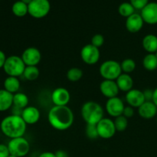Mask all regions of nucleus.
<instances>
[{"instance_id": "nucleus-1", "label": "nucleus", "mask_w": 157, "mask_h": 157, "mask_svg": "<svg viewBox=\"0 0 157 157\" xmlns=\"http://www.w3.org/2000/svg\"><path fill=\"white\" fill-rule=\"evenodd\" d=\"M74 120L73 111L67 106H54L48 114L49 124L59 131H64L70 128L73 125Z\"/></svg>"}, {"instance_id": "nucleus-2", "label": "nucleus", "mask_w": 157, "mask_h": 157, "mask_svg": "<svg viewBox=\"0 0 157 157\" xmlns=\"http://www.w3.org/2000/svg\"><path fill=\"white\" fill-rule=\"evenodd\" d=\"M27 129V124L21 116L11 114L3 118L0 123L2 133L10 139L21 137Z\"/></svg>"}, {"instance_id": "nucleus-3", "label": "nucleus", "mask_w": 157, "mask_h": 157, "mask_svg": "<svg viewBox=\"0 0 157 157\" xmlns=\"http://www.w3.org/2000/svg\"><path fill=\"white\" fill-rule=\"evenodd\" d=\"M81 117L87 124L97 125L104 118L102 106L95 101H87L81 107Z\"/></svg>"}, {"instance_id": "nucleus-4", "label": "nucleus", "mask_w": 157, "mask_h": 157, "mask_svg": "<svg viewBox=\"0 0 157 157\" xmlns=\"http://www.w3.org/2000/svg\"><path fill=\"white\" fill-rule=\"evenodd\" d=\"M26 65L21 57L18 55H11L6 58L3 66V70L8 76L18 77L23 75Z\"/></svg>"}, {"instance_id": "nucleus-5", "label": "nucleus", "mask_w": 157, "mask_h": 157, "mask_svg": "<svg viewBox=\"0 0 157 157\" xmlns=\"http://www.w3.org/2000/svg\"><path fill=\"white\" fill-rule=\"evenodd\" d=\"M99 73L104 80L116 81L118 77L123 73L121 63L115 60H107L100 66Z\"/></svg>"}, {"instance_id": "nucleus-6", "label": "nucleus", "mask_w": 157, "mask_h": 157, "mask_svg": "<svg viewBox=\"0 0 157 157\" xmlns=\"http://www.w3.org/2000/svg\"><path fill=\"white\" fill-rule=\"evenodd\" d=\"M7 146L10 154L17 157L25 156L30 151L29 142L23 136L11 139Z\"/></svg>"}, {"instance_id": "nucleus-7", "label": "nucleus", "mask_w": 157, "mask_h": 157, "mask_svg": "<svg viewBox=\"0 0 157 157\" xmlns=\"http://www.w3.org/2000/svg\"><path fill=\"white\" fill-rule=\"evenodd\" d=\"M28 7L31 16L35 18H42L50 12L51 4L48 0H32Z\"/></svg>"}, {"instance_id": "nucleus-8", "label": "nucleus", "mask_w": 157, "mask_h": 157, "mask_svg": "<svg viewBox=\"0 0 157 157\" xmlns=\"http://www.w3.org/2000/svg\"><path fill=\"white\" fill-rule=\"evenodd\" d=\"M81 58L85 64L94 65L99 61L101 58V52L98 48L91 44H87L81 48Z\"/></svg>"}, {"instance_id": "nucleus-9", "label": "nucleus", "mask_w": 157, "mask_h": 157, "mask_svg": "<svg viewBox=\"0 0 157 157\" xmlns=\"http://www.w3.org/2000/svg\"><path fill=\"white\" fill-rule=\"evenodd\" d=\"M97 129L99 137L104 140L113 137L117 131L113 121L107 117H104L97 124Z\"/></svg>"}, {"instance_id": "nucleus-10", "label": "nucleus", "mask_w": 157, "mask_h": 157, "mask_svg": "<svg viewBox=\"0 0 157 157\" xmlns=\"http://www.w3.org/2000/svg\"><path fill=\"white\" fill-rule=\"evenodd\" d=\"M124 108L125 105L124 101L118 97L109 98L105 104V109L107 113L113 117H117L123 115Z\"/></svg>"}, {"instance_id": "nucleus-11", "label": "nucleus", "mask_w": 157, "mask_h": 157, "mask_svg": "<svg viewBox=\"0 0 157 157\" xmlns=\"http://www.w3.org/2000/svg\"><path fill=\"white\" fill-rule=\"evenodd\" d=\"M21 58L26 66H37L41 60V54L37 48L29 47L25 49Z\"/></svg>"}, {"instance_id": "nucleus-12", "label": "nucleus", "mask_w": 157, "mask_h": 157, "mask_svg": "<svg viewBox=\"0 0 157 157\" xmlns=\"http://www.w3.org/2000/svg\"><path fill=\"white\" fill-rule=\"evenodd\" d=\"M51 98L55 106H67L71 100V94L67 89L57 87L52 91Z\"/></svg>"}, {"instance_id": "nucleus-13", "label": "nucleus", "mask_w": 157, "mask_h": 157, "mask_svg": "<svg viewBox=\"0 0 157 157\" xmlns=\"http://www.w3.org/2000/svg\"><path fill=\"white\" fill-rule=\"evenodd\" d=\"M140 15L144 22L149 25L157 24V2H149L141 10Z\"/></svg>"}, {"instance_id": "nucleus-14", "label": "nucleus", "mask_w": 157, "mask_h": 157, "mask_svg": "<svg viewBox=\"0 0 157 157\" xmlns=\"http://www.w3.org/2000/svg\"><path fill=\"white\" fill-rule=\"evenodd\" d=\"M125 99L129 106L133 108H139L146 101L144 91L138 89H132L127 92Z\"/></svg>"}, {"instance_id": "nucleus-15", "label": "nucleus", "mask_w": 157, "mask_h": 157, "mask_svg": "<svg viewBox=\"0 0 157 157\" xmlns=\"http://www.w3.org/2000/svg\"><path fill=\"white\" fill-rule=\"evenodd\" d=\"M100 91L104 97L109 99L117 97L120 89L117 84L116 81L104 80L100 84Z\"/></svg>"}, {"instance_id": "nucleus-16", "label": "nucleus", "mask_w": 157, "mask_h": 157, "mask_svg": "<svg viewBox=\"0 0 157 157\" xmlns=\"http://www.w3.org/2000/svg\"><path fill=\"white\" fill-rule=\"evenodd\" d=\"M144 21L140 14L134 13L127 18L125 26L127 30L130 33H136L142 29Z\"/></svg>"}, {"instance_id": "nucleus-17", "label": "nucleus", "mask_w": 157, "mask_h": 157, "mask_svg": "<svg viewBox=\"0 0 157 157\" xmlns=\"http://www.w3.org/2000/svg\"><path fill=\"white\" fill-rule=\"evenodd\" d=\"M21 117L27 125H33L38 122L41 117V113L36 107L28 106L27 107L23 109Z\"/></svg>"}, {"instance_id": "nucleus-18", "label": "nucleus", "mask_w": 157, "mask_h": 157, "mask_svg": "<svg viewBox=\"0 0 157 157\" xmlns=\"http://www.w3.org/2000/svg\"><path fill=\"white\" fill-rule=\"evenodd\" d=\"M137 109L140 117L144 119H152L157 114V107L153 101H145Z\"/></svg>"}, {"instance_id": "nucleus-19", "label": "nucleus", "mask_w": 157, "mask_h": 157, "mask_svg": "<svg viewBox=\"0 0 157 157\" xmlns=\"http://www.w3.org/2000/svg\"><path fill=\"white\" fill-rule=\"evenodd\" d=\"M116 82L121 91L128 92L133 89V80L129 74L122 73L116 80Z\"/></svg>"}, {"instance_id": "nucleus-20", "label": "nucleus", "mask_w": 157, "mask_h": 157, "mask_svg": "<svg viewBox=\"0 0 157 157\" xmlns=\"http://www.w3.org/2000/svg\"><path fill=\"white\" fill-rule=\"evenodd\" d=\"M142 45L148 54H156L157 52V36L153 34L145 35L143 38Z\"/></svg>"}, {"instance_id": "nucleus-21", "label": "nucleus", "mask_w": 157, "mask_h": 157, "mask_svg": "<svg viewBox=\"0 0 157 157\" xmlns=\"http://www.w3.org/2000/svg\"><path fill=\"white\" fill-rule=\"evenodd\" d=\"M13 106V94L5 89H0V112H4Z\"/></svg>"}, {"instance_id": "nucleus-22", "label": "nucleus", "mask_w": 157, "mask_h": 157, "mask_svg": "<svg viewBox=\"0 0 157 157\" xmlns=\"http://www.w3.org/2000/svg\"><path fill=\"white\" fill-rule=\"evenodd\" d=\"M4 89L9 91V93L14 94L18 92L20 89V81L16 77L8 76L4 81Z\"/></svg>"}, {"instance_id": "nucleus-23", "label": "nucleus", "mask_w": 157, "mask_h": 157, "mask_svg": "<svg viewBox=\"0 0 157 157\" xmlns=\"http://www.w3.org/2000/svg\"><path fill=\"white\" fill-rule=\"evenodd\" d=\"M29 97L22 92H17L13 94V106L20 109H25L29 106Z\"/></svg>"}, {"instance_id": "nucleus-24", "label": "nucleus", "mask_w": 157, "mask_h": 157, "mask_svg": "<svg viewBox=\"0 0 157 157\" xmlns=\"http://www.w3.org/2000/svg\"><path fill=\"white\" fill-rule=\"evenodd\" d=\"M143 66L150 71L157 69V56L156 54H147L143 59Z\"/></svg>"}, {"instance_id": "nucleus-25", "label": "nucleus", "mask_w": 157, "mask_h": 157, "mask_svg": "<svg viewBox=\"0 0 157 157\" xmlns=\"http://www.w3.org/2000/svg\"><path fill=\"white\" fill-rule=\"evenodd\" d=\"M12 11L14 15L17 17H23L29 13V7L28 5L23 2L17 1L12 5Z\"/></svg>"}, {"instance_id": "nucleus-26", "label": "nucleus", "mask_w": 157, "mask_h": 157, "mask_svg": "<svg viewBox=\"0 0 157 157\" xmlns=\"http://www.w3.org/2000/svg\"><path fill=\"white\" fill-rule=\"evenodd\" d=\"M40 71L37 66H26L25 68L23 76L27 81H33L38 78Z\"/></svg>"}, {"instance_id": "nucleus-27", "label": "nucleus", "mask_w": 157, "mask_h": 157, "mask_svg": "<svg viewBox=\"0 0 157 157\" xmlns=\"http://www.w3.org/2000/svg\"><path fill=\"white\" fill-rule=\"evenodd\" d=\"M84 75V72L81 68L77 67H73L67 71L66 76L68 81L71 82H76L80 81Z\"/></svg>"}, {"instance_id": "nucleus-28", "label": "nucleus", "mask_w": 157, "mask_h": 157, "mask_svg": "<svg viewBox=\"0 0 157 157\" xmlns=\"http://www.w3.org/2000/svg\"><path fill=\"white\" fill-rule=\"evenodd\" d=\"M118 12L121 16L128 18L129 16L135 13V9L130 2H123L120 5Z\"/></svg>"}, {"instance_id": "nucleus-29", "label": "nucleus", "mask_w": 157, "mask_h": 157, "mask_svg": "<svg viewBox=\"0 0 157 157\" xmlns=\"http://www.w3.org/2000/svg\"><path fill=\"white\" fill-rule=\"evenodd\" d=\"M121 67L123 73L130 75L136 69V64L134 60L132 58H126L121 63Z\"/></svg>"}, {"instance_id": "nucleus-30", "label": "nucleus", "mask_w": 157, "mask_h": 157, "mask_svg": "<svg viewBox=\"0 0 157 157\" xmlns=\"http://www.w3.org/2000/svg\"><path fill=\"white\" fill-rule=\"evenodd\" d=\"M113 122H114V125L115 127H116L117 131L123 132L128 127V119L126 117H124V115L115 117Z\"/></svg>"}, {"instance_id": "nucleus-31", "label": "nucleus", "mask_w": 157, "mask_h": 157, "mask_svg": "<svg viewBox=\"0 0 157 157\" xmlns=\"http://www.w3.org/2000/svg\"><path fill=\"white\" fill-rule=\"evenodd\" d=\"M85 133L87 138L90 140H96L99 137V135L98 133V129L97 125L94 124H87V127L85 129Z\"/></svg>"}, {"instance_id": "nucleus-32", "label": "nucleus", "mask_w": 157, "mask_h": 157, "mask_svg": "<svg viewBox=\"0 0 157 157\" xmlns=\"http://www.w3.org/2000/svg\"><path fill=\"white\" fill-rule=\"evenodd\" d=\"M104 35H101V34H95L91 38V42L90 44H93L95 47L98 48H99L100 47L104 44Z\"/></svg>"}, {"instance_id": "nucleus-33", "label": "nucleus", "mask_w": 157, "mask_h": 157, "mask_svg": "<svg viewBox=\"0 0 157 157\" xmlns=\"http://www.w3.org/2000/svg\"><path fill=\"white\" fill-rule=\"evenodd\" d=\"M130 3L135 9L142 10L149 3V0H130Z\"/></svg>"}, {"instance_id": "nucleus-34", "label": "nucleus", "mask_w": 157, "mask_h": 157, "mask_svg": "<svg viewBox=\"0 0 157 157\" xmlns=\"http://www.w3.org/2000/svg\"><path fill=\"white\" fill-rule=\"evenodd\" d=\"M135 111L134 108L133 107H130V106H125V108L124 110V113H123V115L124 117L129 119V118L133 117V115H134Z\"/></svg>"}, {"instance_id": "nucleus-35", "label": "nucleus", "mask_w": 157, "mask_h": 157, "mask_svg": "<svg viewBox=\"0 0 157 157\" xmlns=\"http://www.w3.org/2000/svg\"><path fill=\"white\" fill-rule=\"evenodd\" d=\"M10 155L7 145L0 144V157H9Z\"/></svg>"}, {"instance_id": "nucleus-36", "label": "nucleus", "mask_w": 157, "mask_h": 157, "mask_svg": "<svg viewBox=\"0 0 157 157\" xmlns=\"http://www.w3.org/2000/svg\"><path fill=\"white\" fill-rule=\"evenodd\" d=\"M144 97H145L146 101H152V100H153V90L147 89V90H144Z\"/></svg>"}, {"instance_id": "nucleus-37", "label": "nucleus", "mask_w": 157, "mask_h": 157, "mask_svg": "<svg viewBox=\"0 0 157 157\" xmlns=\"http://www.w3.org/2000/svg\"><path fill=\"white\" fill-rule=\"evenodd\" d=\"M6 54L2 52V50H0V69L3 68V66H4L5 62L6 61Z\"/></svg>"}, {"instance_id": "nucleus-38", "label": "nucleus", "mask_w": 157, "mask_h": 157, "mask_svg": "<svg viewBox=\"0 0 157 157\" xmlns=\"http://www.w3.org/2000/svg\"><path fill=\"white\" fill-rule=\"evenodd\" d=\"M55 153L56 157H69L68 153H67L66 151H64V150H58V151L55 152Z\"/></svg>"}, {"instance_id": "nucleus-39", "label": "nucleus", "mask_w": 157, "mask_h": 157, "mask_svg": "<svg viewBox=\"0 0 157 157\" xmlns=\"http://www.w3.org/2000/svg\"><path fill=\"white\" fill-rule=\"evenodd\" d=\"M38 157H56V156H55V153L52 152H44L41 153Z\"/></svg>"}, {"instance_id": "nucleus-40", "label": "nucleus", "mask_w": 157, "mask_h": 157, "mask_svg": "<svg viewBox=\"0 0 157 157\" xmlns=\"http://www.w3.org/2000/svg\"><path fill=\"white\" fill-rule=\"evenodd\" d=\"M155 105L157 107V87L155 90H153V100H152Z\"/></svg>"}, {"instance_id": "nucleus-41", "label": "nucleus", "mask_w": 157, "mask_h": 157, "mask_svg": "<svg viewBox=\"0 0 157 157\" xmlns=\"http://www.w3.org/2000/svg\"><path fill=\"white\" fill-rule=\"evenodd\" d=\"M21 1L23 2H24V3H25V4L29 5V3H30L32 1V0H21Z\"/></svg>"}, {"instance_id": "nucleus-42", "label": "nucleus", "mask_w": 157, "mask_h": 157, "mask_svg": "<svg viewBox=\"0 0 157 157\" xmlns=\"http://www.w3.org/2000/svg\"><path fill=\"white\" fill-rule=\"evenodd\" d=\"M9 157H17V156H13V155H9Z\"/></svg>"}, {"instance_id": "nucleus-43", "label": "nucleus", "mask_w": 157, "mask_h": 157, "mask_svg": "<svg viewBox=\"0 0 157 157\" xmlns=\"http://www.w3.org/2000/svg\"><path fill=\"white\" fill-rule=\"evenodd\" d=\"M156 56H157V52H156Z\"/></svg>"}, {"instance_id": "nucleus-44", "label": "nucleus", "mask_w": 157, "mask_h": 157, "mask_svg": "<svg viewBox=\"0 0 157 157\" xmlns=\"http://www.w3.org/2000/svg\"><path fill=\"white\" fill-rule=\"evenodd\" d=\"M156 122H157V119H156Z\"/></svg>"}]
</instances>
